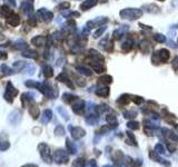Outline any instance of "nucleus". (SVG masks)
<instances>
[{"label":"nucleus","instance_id":"obj_1","mask_svg":"<svg viewBox=\"0 0 178 167\" xmlns=\"http://www.w3.org/2000/svg\"><path fill=\"white\" fill-rule=\"evenodd\" d=\"M38 150L39 153H40V156H41V158L43 159V162H46V163H51V160H52V156H51V151H50V148L49 146L47 145V144H39L38 146Z\"/></svg>","mask_w":178,"mask_h":167},{"label":"nucleus","instance_id":"obj_2","mask_svg":"<svg viewBox=\"0 0 178 167\" xmlns=\"http://www.w3.org/2000/svg\"><path fill=\"white\" fill-rule=\"evenodd\" d=\"M18 89H16V88L13 86V84L11 83H8L7 84V89H6V92H4V99L7 100L8 103H13V98L18 95Z\"/></svg>","mask_w":178,"mask_h":167},{"label":"nucleus","instance_id":"obj_3","mask_svg":"<svg viewBox=\"0 0 178 167\" xmlns=\"http://www.w3.org/2000/svg\"><path fill=\"white\" fill-rule=\"evenodd\" d=\"M52 159L58 164H66L68 160H69V159H68V155L65 153L64 150H61V149L56 150L55 153H54Z\"/></svg>","mask_w":178,"mask_h":167},{"label":"nucleus","instance_id":"obj_4","mask_svg":"<svg viewBox=\"0 0 178 167\" xmlns=\"http://www.w3.org/2000/svg\"><path fill=\"white\" fill-rule=\"evenodd\" d=\"M21 118H22L21 113H20L19 110H13V112H11V113L9 114L8 120L10 124H13V126H16L20 123Z\"/></svg>","mask_w":178,"mask_h":167},{"label":"nucleus","instance_id":"obj_5","mask_svg":"<svg viewBox=\"0 0 178 167\" xmlns=\"http://www.w3.org/2000/svg\"><path fill=\"white\" fill-rule=\"evenodd\" d=\"M28 110H29V114L31 115V117L34 118V119H37L39 117V108L38 106L36 105V103H35L34 100H30V101H28Z\"/></svg>","mask_w":178,"mask_h":167},{"label":"nucleus","instance_id":"obj_6","mask_svg":"<svg viewBox=\"0 0 178 167\" xmlns=\"http://www.w3.org/2000/svg\"><path fill=\"white\" fill-rule=\"evenodd\" d=\"M72 110L77 115H82V113H84V101L80 99H77L72 104Z\"/></svg>","mask_w":178,"mask_h":167},{"label":"nucleus","instance_id":"obj_7","mask_svg":"<svg viewBox=\"0 0 178 167\" xmlns=\"http://www.w3.org/2000/svg\"><path fill=\"white\" fill-rule=\"evenodd\" d=\"M69 129L71 132L72 138H75V139H79L85 136V130L80 127H69Z\"/></svg>","mask_w":178,"mask_h":167},{"label":"nucleus","instance_id":"obj_8","mask_svg":"<svg viewBox=\"0 0 178 167\" xmlns=\"http://www.w3.org/2000/svg\"><path fill=\"white\" fill-rule=\"evenodd\" d=\"M21 10L22 13H26V15H31V13H34V6H32V2L31 1H24L21 4Z\"/></svg>","mask_w":178,"mask_h":167},{"label":"nucleus","instance_id":"obj_9","mask_svg":"<svg viewBox=\"0 0 178 167\" xmlns=\"http://www.w3.org/2000/svg\"><path fill=\"white\" fill-rule=\"evenodd\" d=\"M38 15L41 18H43V21H46V22H49V21L52 20V18H54V15H52V13H50V11H48L47 9H40V10H38Z\"/></svg>","mask_w":178,"mask_h":167},{"label":"nucleus","instance_id":"obj_10","mask_svg":"<svg viewBox=\"0 0 178 167\" xmlns=\"http://www.w3.org/2000/svg\"><path fill=\"white\" fill-rule=\"evenodd\" d=\"M31 42L34 44L35 46L41 47L46 44V38L43 37V36H37V37H35L31 39Z\"/></svg>","mask_w":178,"mask_h":167},{"label":"nucleus","instance_id":"obj_11","mask_svg":"<svg viewBox=\"0 0 178 167\" xmlns=\"http://www.w3.org/2000/svg\"><path fill=\"white\" fill-rule=\"evenodd\" d=\"M57 79L59 80V81H63V83H65L68 86V87H70L71 89H74V84L71 83V80L69 79L67 76L65 75V74H60V75L57 77Z\"/></svg>","mask_w":178,"mask_h":167},{"label":"nucleus","instance_id":"obj_12","mask_svg":"<svg viewBox=\"0 0 178 167\" xmlns=\"http://www.w3.org/2000/svg\"><path fill=\"white\" fill-rule=\"evenodd\" d=\"M19 22H20V18H19V16L18 15H15V13H13L11 16L8 18V24L10 26H13V27H16V26L19 25Z\"/></svg>","mask_w":178,"mask_h":167},{"label":"nucleus","instance_id":"obj_13","mask_svg":"<svg viewBox=\"0 0 178 167\" xmlns=\"http://www.w3.org/2000/svg\"><path fill=\"white\" fill-rule=\"evenodd\" d=\"M51 118H52V113H51V110L49 109H46L43 114V118H41V121H43V124H47V123H49Z\"/></svg>","mask_w":178,"mask_h":167},{"label":"nucleus","instance_id":"obj_14","mask_svg":"<svg viewBox=\"0 0 178 167\" xmlns=\"http://www.w3.org/2000/svg\"><path fill=\"white\" fill-rule=\"evenodd\" d=\"M96 4H97V0H86L85 2L81 4V9L82 10H88L89 8L93 7Z\"/></svg>","mask_w":178,"mask_h":167},{"label":"nucleus","instance_id":"obj_15","mask_svg":"<svg viewBox=\"0 0 178 167\" xmlns=\"http://www.w3.org/2000/svg\"><path fill=\"white\" fill-rule=\"evenodd\" d=\"M63 99H64L65 103H67V104H74L77 99H78V97L76 96H72L70 94H65L64 96H63Z\"/></svg>","mask_w":178,"mask_h":167},{"label":"nucleus","instance_id":"obj_16","mask_svg":"<svg viewBox=\"0 0 178 167\" xmlns=\"http://www.w3.org/2000/svg\"><path fill=\"white\" fill-rule=\"evenodd\" d=\"M0 15L4 17H10L13 15V11H11V9L9 8L8 6H2L1 9H0Z\"/></svg>","mask_w":178,"mask_h":167},{"label":"nucleus","instance_id":"obj_17","mask_svg":"<svg viewBox=\"0 0 178 167\" xmlns=\"http://www.w3.org/2000/svg\"><path fill=\"white\" fill-rule=\"evenodd\" d=\"M24 57H27V58H31V59H36L37 58V51H35V50H26L24 51V54H22Z\"/></svg>","mask_w":178,"mask_h":167},{"label":"nucleus","instance_id":"obj_18","mask_svg":"<svg viewBox=\"0 0 178 167\" xmlns=\"http://www.w3.org/2000/svg\"><path fill=\"white\" fill-rule=\"evenodd\" d=\"M113 81V78H111L110 76H102L99 79H98V83L102 84V85H109V84Z\"/></svg>","mask_w":178,"mask_h":167},{"label":"nucleus","instance_id":"obj_19","mask_svg":"<svg viewBox=\"0 0 178 167\" xmlns=\"http://www.w3.org/2000/svg\"><path fill=\"white\" fill-rule=\"evenodd\" d=\"M16 47L19 50H26L28 48V44L26 41H24V40H21V39H19V40L16 41Z\"/></svg>","mask_w":178,"mask_h":167},{"label":"nucleus","instance_id":"obj_20","mask_svg":"<svg viewBox=\"0 0 178 167\" xmlns=\"http://www.w3.org/2000/svg\"><path fill=\"white\" fill-rule=\"evenodd\" d=\"M96 94H97L98 96L107 97L108 95H109V89H108L107 87H105V88H99V89H97V92H96Z\"/></svg>","mask_w":178,"mask_h":167},{"label":"nucleus","instance_id":"obj_21","mask_svg":"<svg viewBox=\"0 0 178 167\" xmlns=\"http://www.w3.org/2000/svg\"><path fill=\"white\" fill-rule=\"evenodd\" d=\"M43 75H45V77H47V78L52 77V76H54L52 68H51L50 66H45V68H43Z\"/></svg>","mask_w":178,"mask_h":167},{"label":"nucleus","instance_id":"obj_22","mask_svg":"<svg viewBox=\"0 0 178 167\" xmlns=\"http://www.w3.org/2000/svg\"><path fill=\"white\" fill-rule=\"evenodd\" d=\"M0 71L6 76L13 75V70H11L7 65H1V66H0Z\"/></svg>","mask_w":178,"mask_h":167},{"label":"nucleus","instance_id":"obj_23","mask_svg":"<svg viewBox=\"0 0 178 167\" xmlns=\"http://www.w3.org/2000/svg\"><path fill=\"white\" fill-rule=\"evenodd\" d=\"M9 147H10V143L7 142V140L0 139V150H1V151H4V150L9 149Z\"/></svg>","mask_w":178,"mask_h":167},{"label":"nucleus","instance_id":"obj_24","mask_svg":"<svg viewBox=\"0 0 178 167\" xmlns=\"http://www.w3.org/2000/svg\"><path fill=\"white\" fill-rule=\"evenodd\" d=\"M66 145H67V149H68V151H69L70 154H75V153H76V148H75V146H74V144H72V143H70V140H69V139H67V140H66Z\"/></svg>","mask_w":178,"mask_h":167},{"label":"nucleus","instance_id":"obj_25","mask_svg":"<svg viewBox=\"0 0 178 167\" xmlns=\"http://www.w3.org/2000/svg\"><path fill=\"white\" fill-rule=\"evenodd\" d=\"M107 121L109 123V125L117 126V118H116L114 115H108V116H107Z\"/></svg>","mask_w":178,"mask_h":167},{"label":"nucleus","instance_id":"obj_26","mask_svg":"<svg viewBox=\"0 0 178 167\" xmlns=\"http://www.w3.org/2000/svg\"><path fill=\"white\" fill-rule=\"evenodd\" d=\"M129 95H123V96L119 98V100H118V103L119 104H121V105H127L128 103H129Z\"/></svg>","mask_w":178,"mask_h":167},{"label":"nucleus","instance_id":"obj_27","mask_svg":"<svg viewBox=\"0 0 178 167\" xmlns=\"http://www.w3.org/2000/svg\"><path fill=\"white\" fill-rule=\"evenodd\" d=\"M85 166V160L82 158H78L76 159L74 164H72V167H84Z\"/></svg>","mask_w":178,"mask_h":167},{"label":"nucleus","instance_id":"obj_28","mask_svg":"<svg viewBox=\"0 0 178 167\" xmlns=\"http://www.w3.org/2000/svg\"><path fill=\"white\" fill-rule=\"evenodd\" d=\"M55 134L57 135V136H63L65 134V129L63 126H57L55 129Z\"/></svg>","mask_w":178,"mask_h":167},{"label":"nucleus","instance_id":"obj_29","mask_svg":"<svg viewBox=\"0 0 178 167\" xmlns=\"http://www.w3.org/2000/svg\"><path fill=\"white\" fill-rule=\"evenodd\" d=\"M24 67H25V63H22V61H16V63L13 64V68L18 71L21 70Z\"/></svg>","mask_w":178,"mask_h":167},{"label":"nucleus","instance_id":"obj_30","mask_svg":"<svg viewBox=\"0 0 178 167\" xmlns=\"http://www.w3.org/2000/svg\"><path fill=\"white\" fill-rule=\"evenodd\" d=\"M77 70H79V72H81V74H84V75H91V72H90V70L89 69H87V68H84V67H77Z\"/></svg>","mask_w":178,"mask_h":167},{"label":"nucleus","instance_id":"obj_31","mask_svg":"<svg viewBox=\"0 0 178 167\" xmlns=\"http://www.w3.org/2000/svg\"><path fill=\"white\" fill-rule=\"evenodd\" d=\"M132 42H130V41H126V42H124L123 49H124V51H129V50L132 49Z\"/></svg>","mask_w":178,"mask_h":167},{"label":"nucleus","instance_id":"obj_32","mask_svg":"<svg viewBox=\"0 0 178 167\" xmlns=\"http://www.w3.org/2000/svg\"><path fill=\"white\" fill-rule=\"evenodd\" d=\"M128 127L132 128V129H138V128H139L137 121H129V123H128Z\"/></svg>","mask_w":178,"mask_h":167},{"label":"nucleus","instance_id":"obj_33","mask_svg":"<svg viewBox=\"0 0 178 167\" xmlns=\"http://www.w3.org/2000/svg\"><path fill=\"white\" fill-rule=\"evenodd\" d=\"M132 101L135 103V104H137V105H139V104H141L143 101H144V99L141 98V97H139V96H132Z\"/></svg>","mask_w":178,"mask_h":167},{"label":"nucleus","instance_id":"obj_34","mask_svg":"<svg viewBox=\"0 0 178 167\" xmlns=\"http://www.w3.org/2000/svg\"><path fill=\"white\" fill-rule=\"evenodd\" d=\"M154 39L158 42H164L165 41V37L164 36H161V35H155L154 36Z\"/></svg>","mask_w":178,"mask_h":167},{"label":"nucleus","instance_id":"obj_35","mask_svg":"<svg viewBox=\"0 0 178 167\" xmlns=\"http://www.w3.org/2000/svg\"><path fill=\"white\" fill-rule=\"evenodd\" d=\"M26 70H27V72H28L29 75H32L35 71V67L31 66V65H28V66L26 67Z\"/></svg>","mask_w":178,"mask_h":167},{"label":"nucleus","instance_id":"obj_36","mask_svg":"<svg viewBox=\"0 0 178 167\" xmlns=\"http://www.w3.org/2000/svg\"><path fill=\"white\" fill-rule=\"evenodd\" d=\"M69 7H70V4H69V2H63V4H60L58 8H59V9H61V8H63V9H68Z\"/></svg>","mask_w":178,"mask_h":167},{"label":"nucleus","instance_id":"obj_37","mask_svg":"<svg viewBox=\"0 0 178 167\" xmlns=\"http://www.w3.org/2000/svg\"><path fill=\"white\" fill-rule=\"evenodd\" d=\"M173 67H174L175 70H178V57L174 59V61H173Z\"/></svg>","mask_w":178,"mask_h":167},{"label":"nucleus","instance_id":"obj_38","mask_svg":"<svg viewBox=\"0 0 178 167\" xmlns=\"http://www.w3.org/2000/svg\"><path fill=\"white\" fill-rule=\"evenodd\" d=\"M109 130V127H107V126H104V127H102L100 129L98 130V133H106V132H108Z\"/></svg>","mask_w":178,"mask_h":167},{"label":"nucleus","instance_id":"obj_39","mask_svg":"<svg viewBox=\"0 0 178 167\" xmlns=\"http://www.w3.org/2000/svg\"><path fill=\"white\" fill-rule=\"evenodd\" d=\"M6 58H7V54H6L4 51H1V50H0V60H1V59H6Z\"/></svg>","mask_w":178,"mask_h":167},{"label":"nucleus","instance_id":"obj_40","mask_svg":"<svg viewBox=\"0 0 178 167\" xmlns=\"http://www.w3.org/2000/svg\"><path fill=\"white\" fill-rule=\"evenodd\" d=\"M21 167H38V165H36V164H26Z\"/></svg>","mask_w":178,"mask_h":167},{"label":"nucleus","instance_id":"obj_41","mask_svg":"<svg viewBox=\"0 0 178 167\" xmlns=\"http://www.w3.org/2000/svg\"><path fill=\"white\" fill-rule=\"evenodd\" d=\"M168 149L170 150V151H175V149H176V147L174 146V145H173V144H171V145H168Z\"/></svg>","mask_w":178,"mask_h":167},{"label":"nucleus","instance_id":"obj_42","mask_svg":"<svg viewBox=\"0 0 178 167\" xmlns=\"http://www.w3.org/2000/svg\"><path fill=\"white\" fill-rule=\"evenodd\" d=\"M99 1H102V2H106L107 0H99Z\"/></svg>","mask_w":178,"mask_h":167},{"label":"nucleus","instance_id":"obj_43","mask_svg":"<svg viewBox=\"0 0 178 167\" xmlns=\"http://www.w3.org/2000/svg\"><path fill=\"white\" fill-rule=\"evenodd\" d=\"M159 1H163V0H159Z\"/></svg>","mask_w":178,"mask_h":167}]
</instances>
